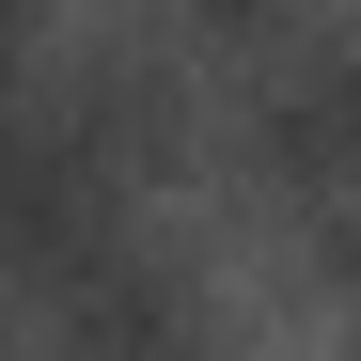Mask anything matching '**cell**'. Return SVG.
<instances>
[{"instance_id":"cell-2","label":"cell","mask_w":361,"mask_h":361,"mask_svg":"<svg viewBox=\"0 0 361 361\" xmlns=\"http://www.w3.org/2000/svg\"><path fill=\"white\" fill-rule=\"evenodd\" d=\"M252 157L283 173V204H314L330 267H361V16L267 79V110H252Z\"/></svg>"},{"instance_id":"cell-3","label":"cell","mask_w":361,"mask_h":361,"mask_svg":"<svg viewBox=\"0 0 361 361\" xmlns=\"http://www.w3.org/2000/svg\"><path fill=\"white\" fill-rule=\"evenodd\" d=\"M47 314H63V361H204L189 283H173L142 235H110L94 267H63V283H47Z\"/></svg>"},{"instance_id":"cell-5","label":"cell","mask_w":361,"mask_h":361,"mask_svg":"<svg viewBox=\"0 0 361 361\" xmlns=\"http://www.w3.org/2000/svg\"><path fill=\"white\" fill-rule=\"evenodd\" d=\"M173 16L220 32V47H267V32H283V0H173Z\"/></svg>"},{"instance_id":"cell-1","label":"cell","mask_w":361,"mask_h":361,"mask_svg":"<svg viewBox=\"0 0 361 361\" xmlns=\"http://www.w3.org/2000/svg\"><path fill=\"white\" fill-rule=\"evenodd\" d=\"M110 235H126V142L79 126V110H47V94H0V283L47 298Z\"/></svg>"},{"instance_id":"cell-4","label":"cell","mask_w":361,"mask_h":361,"mask_svg":"<svg viewBox=\"0 0 361 361\" xmlns=\"http://www.w3.org/2000/svg\"><path fill=\"white\" fill-rule=\"evenodd\" d=\"M47 79V0H0V94Z\"/></svg>"}]
</instances>
